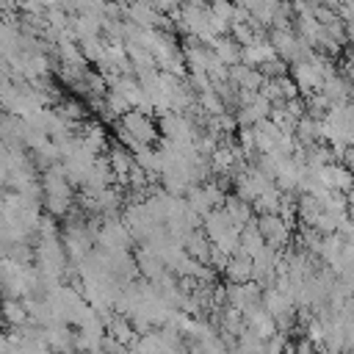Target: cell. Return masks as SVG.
Listing matches in <instances>:
<instances>
[{"label":"cell","instance_id":"obj_1","mask_svg":"<svg viewBox=\"0 0 354 354\" xmlns=\"http://www.w3.org/2000/svg\"><path fill=\"white\" fill-rule=\"evenodd\" d=\"M122 124H124L144 147H158V141H160V127H158V122H155L152 116H147V113H141V111H130L127 116H122Z\"/></svg>","mask_w":354,"mask_h":354},{"label":"cell","instance_id":"obj_6","mask_svg":"<svg viewBox=\"0 0 354 354\" xmlns=\"http://www.w3.org/2000/svg\"><path fill=\"white\" fill-rule=\"evenodd\" d=\"M279 138H282V130H279L271 119L254 124V147H257V155H263V152H274L277 144H279Z\"/></svg>","mask_w":354,"mask_h":354},{"label":"cell","instance_id":"obj_9","mask_svg":"<svg viewBox=\"0 0 354 354\" xmlns=\"http://www.w3.org/2000/svg\"><path fill=\"white\" fill-rule=\"evenodd\" d=\"M224 210L230 213V218H232V224L238 227V230H243L246 224H252L257 216H254V207L249 205V202H243V199H238L235 194H230L227 196V202H224Z\"/></svg>","mask_w":354,"mask_h":354},{"label":"cell","instance_id":"obj_17","mask_svg":"<svg viewBox=\"0 0 354 354\" xmlns=\"http://www.w3.org/2000/svg\"><path fill=\"white\" fill-rule=\"evenodd\" d=\"M340 163H343V166H346V169H348V171L354 174V147H348V149L343 152V158H340Z\"/></svg>","mask_w":354,"mask_h":354},{"label":"cell","instance_id":"obj_4","mask_svg":"<svg viewBox=\"0 0 354 354\" xmlns=\"http://www.w3.org/2000/svg\"><path fill=\"white\" fill-rule=\"evenodd\" d=\"M202 230H205V235H207L213 243H218V241H224L227 235L238 232V227L232 224V218H230V213H227L224 207L210 210V213L202 218Z\"/></svg>","mask_w":354,"mask_h":354},{"label":"cell","instance_id":"obj_16","mask_svg":"<svg viewBox=\"0 0 354 354\" xmlns=\"http://www.w3.org/2000/svg\"><path fill=\"white\" fill-rule=\"evenodd\" d=\"M260 72H263V77H266V80H279V77H288V75H290V64H288V61H282V58L277 55V58L266 61V64L260 66Z\"/></svg>","mask_w":354,"mask_h":354},{"label":"cell","instance_id":"obj_12","mask_svg":"<svg viewBox=\"0 0 354 354\" xmlns=\"http://www.w3.org/2000/svg\"><path fill=\"white\" fill-rule=\"evenodd\" d=\"M271 58H277V53H274L271 41L263 39V41H257V44H252V47H243V61H241V64L260 69V66H263L266 61H271Z\"/></svg>","mask_w":354,"mask_h":354},{"label":"cell","instance_id":"obj_18","mask_svg":"<svg viewBox=\"0 0 354 354\" xmlns=\"http://www.w3.org/2000/svg\"><path fill=\"white\" fill-rule=\"evenodd\" d=\"M318 354H343V351H337V348H329V346H324V348H318Z\"/></svg>","mask_w":354,"mask_h":354},{"label":"cell","instance_id":"obj_3","mask_svg":"<svg viewBox=\"0 0 354 354\" xmlns=\"http://www.w3.org/2000/svg\"><path fill=\"white\" fill-rule=\"evenodd\" d=\"M133 257H136V266H138L141 279H147V282H160V279L169 274L166 263H163L155 252H149V249H144V246H136V249H133Z\"/></svg>","mask_w":354,"mask_h":354},{"label":"cell","instance_id":"obj_13","mask_svg":"<svg viewBox=\"0 0 354 354\" xmlns=\"http://www.w3.org/2000/svg\"><path fill=\"white\" fill-rule=\"evenodd\" d=\"M279 205H282V191H277V188L260 194V196L252 202L254 216H279Z\"/></svg>","mask_w":354,"mask_h":354},{"label":"cell","instance_id":"obj_11","mask_svg":"<svg viewBox=\"0 0 354 354\" xmlns=\"http://www.w3.org/2000/svg\"><path fill=\"white\" fill-rule=\"evenodd\" d=\"M266 246H268V243H266V238H263L260 230H257V218L241 230V252H243V254H249V257L254 260L260 252H266Z\"/></svg>","mask_w":354,"mask_h":354},{"label":"cell","instance_id":"obj_15","mask_svg":"<svg viewBox=\"0 0 354 354\" xmlns=\"http://www.w3.org/2000/svg\"><path fill=\"white\" fill-rule=\"evenodd\" d=\"M199 105H202V111H205L207 116H221V113H230V111H227V105H224V100L218 97V91H216V88H210V91L199 94Z\"/></svg>","mask_w":354,"mask_h":354},{"label":"cell","instance_id":"obj_10","mask_svg":"<svg viewBox=\"0 0 354 354\" xmlns=\"http://www.w3.org/2000/svg\"><path fill=\"white\" fill-rule=\"evenodd\" d=\"M296 141H299V147H313V144L324 141V122L304 116V119L296 124Z\"/></svg>","mask_w":354,"mask_h":354},{"label":"cell","instance_id":"obj_14","mask_svg":"<svg viewBox=\"0 0 354 354\" xmlns=\"http://www.w3.org/2000/svg\"><path fill=\"white\" fill-rule=\"evenodd\" d=\"M28 321H30V315H28L25 301H19V299H6V324H8V326H22V324H28Z\"/></svg>","mask_w":354,"mask_h":354},{"label":"cell","instance_id":"obj_5","mask_svg":"<svg viewBox=\"0 0 354 354\" xmlns=\"http://www.w3.org/2000/svg\"><path fill=\"white\" fill-rule=\"evenodd\" d=\"M252 274H254V260L249 254H243V252L230 257V266L224 268L227 285H246V282H252Z\"/></svg>","mask_w":354,"mask_h":354},{"label":"cell","instance_id":"obj_2","mask_svg":"<svg viewBox=\"0 0 354 354\" xmlns=\"http://www.w3.org/2000/svg\"><path fill=\"white\" fill-rule=\"evenodd\" d=\"M257 230L266 238V243L277 252L293 243V230L279 218V216H257Z\"/></svg>","mask_w":354,"mask_h":354},{"label":"cell","instance_id":"obj_19","mask_svg":"<svg viewBox=\"0 0 354 354\" xmlns=\"http://www.w3.org/2000/svg\"><path fill=\"white\" fill-rule=\"evenodd\" d=\"M348 102H351V105H354V91H351V100H348Z\"/></svg>","mask_w":354,"mask_h":354},{"label":"cell","instance_id":"obj_7","mask_svg":"<svg viewBox=\"0 0 354 354\" xmlns=\"http://www.w3.org/2000/svg\"><path fill=\"white\" fill-rule=\"evenodd\" d=\"M183 249L188 252L191 260L207 266V263H210V252H213V241L205 235V230H194V232L188 235V241L183 243Z\"/></svg>","mask_w":354,"mask_h":354},{"label":"cell","instance_id":"obj_8","mask_svg":"<svg viewBox=\"0 0 354 354\" xmlns=\"http://www.w3.org/2000/svg\"><path fill=\"white\" fill-rule=\"evenodd\" d=\"M210 50L227 64V66H238L241 61H243V47L227 33V36H218L213 44H210Z\"/></svg>","mask_w":354,"mask_h":354}]
</instances>
